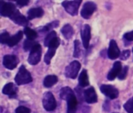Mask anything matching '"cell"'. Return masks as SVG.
I'll return each instance as SVG.
<instances>
[{
	"mask_svg": "<svg viewBox=\"0 0 133 113\" xmlns=\"http://www.w3.org/2000/svg\"><path fill=\"white\" fill-rule=\"evenodd\" d=\"M58 25H59V22H58V21H53V22H51L47 24L45 26L42 27V28L40 29V31L42 32V33H43V32H48V31H50V29H54V28L58 26Z\"/></svg>",
	"mask_w": 133,
	"mask_h": 113,
	"instance_id": "obj_25",
	"label": "cell"
},
{
	"mask_svg": "<svg viewBox=\"0 0 133 113\" xmlns=\"http://www.w3.org/2000/svg\"><path fill=\"white\" fill-rule=\"evenodd\" d=\"M79 85L82 88H85L90 85L89 78H88L87 71L86 69H83L79 76Z\"/></svg>",
	"mask_w": 133,
	"mask_h": 113,
	"instance_id": "obj_21",
	"label": "cell"
},
{
	"mask_svg": "<svg viewBox=\"0 0 133 113\" xmlns=\"http://www.w3.org/2000/svg\"><path fill=\"white\" fill-rule=\"evenodd\" d=\"M81 49H80V43L78 40L74 41V51H73V57L78 58L80 56Z\"/></svg>",
	"mask_w": 133,
	"mask_h": 113,
	"instance_id": "obj_27",
	"label": "cell"
},
{
	"mask_svg": "<svg viewBox=\"0 0 133 113\" xmlns=\"http://www.w3.org/2000/svg\"><path fill=\"white\" fill-rule=\"evenodd\" d=\"M44 15V10L41 7L32 8L27 12V19L28 20L34 19L35 18H40Z\"/></svg>",
	"mask_w": 133,
	"mask_h": 113,
	"instance_id": "obj_18",
	"label": "cell"
},
{
	"mask_svg": "<svg viewBox=\"0 0 133 113\" xmlns=\"http://www.w3.org/2000/svg\"><path fill=\"white\" fill-rule=\"evenodd\" d=\"M19 59L16 55L13 54H7L5 55L3 57V65L6 69L9 70H13L16 67L18 63H19Z\"/></svg>",
	"mask_w": 133,
	"mask_h": 113,
	"instance_id": "obj_11",
	"label": "cell"
},
{
	"mask_svg": "<svg viewBox=\"0 0 133 113\" xmlns=\"http://www.w3.org/2000/svg\"><path fill=\"white\" fill-rule=\"evenodd\" d=\"M121 51L120 49L118 48V46L115 40H111L109 43V48L108 50V57L111 59L115 60L117 59L121 56Z\"/></svg>",
	"mask_w": 133,
	"mask_h": 113,
	"instance_id": "obj_12",
	"label": "cell"
},
{
	"mask_svg": "<svg viewBox=\"0 0 133 113\" xmlns=\"http://www.w3.org/2000/svg\"><path fill=\"white\" fill-rule=\"evenodd\" d=\"M9 38H10L9 33L6 31H4L0 34V43L2 44H7Z\"/></svg>",
	"mask_w": 133,
	"mask_h": 113,
	"instance_id": "obj_29",
	"label": "cell"
},
{
	"mask_svg": "<svg viewBox=\"0 0 133 113\" xmlns=\"http://www.w3.org/2000/svg\"><path fill=\"white\" fill-rule=\"evenodd\" d=\"M15 113H30V109L25 106H19L16 108Z\"/></svg>",
	"mask_w": 133,
	"mask_h": 113,
	"instance_id": "obj_31",
	"label": "cell"
},
{
	"mask_svg": "<svg viewBox=\"0 0 133 113\" xmlns=\"http://www.w3.org/2000/svg\"><path fill=\"white\" fill-rule=\"evenodd\" d=\"M132 53H133V48H132Z\"/></svg>",
	"mask_w": 133,
	"mask_h": 113,
	"instance_id": "obj_36",
	"label": "cell"
},
{
	"mask_svg": "<svg viewBox=\"0 0 133 113\" xmlns=\"http://www.w3.org/2000/svg\"><path fill=\"white\" fill-rule=\"evenodd\" d=\"M124 39L128 41H133V30L131 32H128L124 34Z\"/></svg>",
	"mask_w": 133,
	"mask_h": 113,
	"instance_id": "obj_33",
	"label": "cell"
},
{
	"mask_svg": "<svg viewBox=\"0 0 133 113\" xmlns=\"http://www.w3.org/2000/svg\"><path fill=\"white\" fill-rule=\"evenodd\" d=\"M18 92V88L12 82H9L8 84H6L3 88H2V93L5 95L9 96L10 98H14L16 96Z\"/></svg>",
	"mask_w": 133,
	"mask_h": 113,
	"instance_id": "obj_17",
	"label": "cell"
},
{
	"mask_svg": "<svg viewBox=\"0 0 133 113\" xmlns=\"http://www.w3.org/2000/svg\"><path fill=\"white\" fill-rule=\"evenodd\" d=\"M114 113H117V112H114Z\"/></svg>",
	"mask_w": 133,
	"mask_h": 113,
	"instance_id": "obj_37",
	"label": "cell"
},
{
	"mask_svg": "<svg viewBox=\"0 0 133 113\" xmlns=\"http://www.w3.org/2000/svg\"><path fill=\"white\" fill-rule=\"evenodd\" d=\"M81 0L76 1H63L62 2V5L64 7L65 11L72 16H75L78 13L79 8L81 5Z\"/></svg>",
	"mask_w": 133,
	"mask_h": 113,
	"instance_id": "obj_5",
	"label": "cell"
},
{
	"mask_svg": "<svg viewBox=\"0 0 133 113\" xmlns=\"http://www.w3.org/2000/svg\"><path fill=\"white\" fill-rule=\"evenodd\" d=\"M83 97L88 104H93L97 102V95L94 87H90L86 89L83 92Z\"/></svg>",
	"mask_w": 133,
	"mask_h": 113,
	"instance_id": "obj_14",
	"label": "cell"
},
{
	"mask_svg": "<svg viewBox=\"0 0 133 113\" xmlns=\"http://www.w3.org/2000/svg\"><path fill=\"white\" fill-rule=\"evenodd\" d=\"M23 36V33L22 31L17 32L15 35H13L12 36H10V38H9V40L6 45H8L10 47H12L16 46L22 40Z\"/></svg>",
	"mask_w": 133,
	"mask_h": 113,
	"instance_id": "obj_20",
	"label": "cell"
},
{
	"mask_svg": "<svg viewBox=\"0 0 133 113\" xmlns=\"http://www.w3.org/2000/svg\"><path fill=\"white\" fill-rule=\"evenodd\" d=\"M122 71V63L120 61H116L115 62V64H113L112 68L111 69V71H109L108 74V79L109 81H114L117 77L119 76V74H121Z\"/></svg>",
	"mask_w": 133,
	"mask_h": 113,
	"instance_id": "obj_15",
	"label": "cell"
},
{
	"mask_svg": "<svg viewBox=\"0 0 133 113\" xmlns=\"http://www.w3.org/2000/svg\"><path fill=\"white\" fill-rule=\"evenodd\" d=\"M29 1L28 0H22V1H16V5L19 7H23L26 5H28Z\"/></svg>",
	"mask_w": 133,
	"mask_h": 113,
	"instance_id": "obj_34",
	"label": "cell"
},
{
	"mask_svg": "<svg viewBox=\"0 0 133 113\" xmlns=\"http://www.w3.org/2000/svg\"><path fill=\"white\" fill-rule=\"evenodd\" d=\"M80 36L83 42V45L85 49H88L90 46V41L91 38V28L88 24H85L80 30Z\"/></svg>",
	"mask_w": 133,
	"mask_h": 113,
	"instance_id": "obj_9",
	"label": "cell"
},
{
	"mask_svg": "<svg viewBox=\"0 0 133 113\" xmlns=\"http://www.w3.org/2000/svg\"><path fill=\"white\" fill-rule=\"evenodd\" d=\"M42 105L44 109L48 112H51L55 110L57 107L56 100L53 94L50 92H47L43 95Z\"/></svg>",
	"mask_w": 133,
	"mask_h": 113,
	"instance_id": "obj_2",
	"label": "cell"
},
{
	"mask_svg": "<svg viewBox=\"0 0 133 113\" xmlns=\"http://www.w3.org/2000/svg\"><path fill=\"white\" fill-rule=\"evenodd\" d=\"M128 71H129V67H128V66H125V67L122 68V71L121 74H119L118 78H119L120 80H124V79L126 78V76H127Z\"/></svg>",
	"mask_w": 133,
	"mask_h": 113,
	"instance_id": "obj_30",
	"label": "cell"
},
{
	"mask_svg": "<svg viewBox=\"0 0 133 113\" xmlns=\"http://www.w3.org/2000/svg\"><path fill=\"white\" fill-rule=\"evenodd\" d=\"M65 101L67 102V113H76L78 102L75 93L69 95Z\"/></svg>",
	"mask_w": 133,
	"mask_h": 113,
	"instance_id": "obj_16",
	"label": "cell"
},
{
	"mask_svg": "<svg viewBox=\"0 0 133 113\" xmlns=\"http://www.w3.org/2000/svg\"><path fill=\"white\" fill-rule=\"evenodd\" d=\"M33 81L30 73L27 71L24 65H21L19 71L15 77V82L17 85H23L30 83Z\"/></svg>",
	"mask_w": 133,
	"mask_h": 113,
	"instance_id": "obj_1",
	"label": "cell"
},
{
	"mask_svg": "<svg viewBox=\"0 0 133 113\" xmlns=\"http://www.w3.org/2000/svg\"><path fill=\"white\" fill-rule=\"evenodd\" d=\"M41 53H42L41 46L39 43H37L30 51V54L28 57V60H27L28 63L31 65L37 64L41 59Z\"/></svg>",
	"mask_w": 133,
	"mask_h": 113,
	"instance_id": "obj_4",
	"label": "cell"
},
{
	"mask_svg": "<svg viewBox=\"0 0 133 113\" xmlns=\"http://www.w3.org/2000/svg\"><path fill=\"white\" fill-rule=\"evenodd\" d=\"M0 113H9V111L7 110V109H6V108H4L3 106H2V107H1V109H0Z\"/></svg>",
	"mask_w": 133,
	"mask_h": 113,
	"instance_id": "obj_35",
	"label": "cell"
},
{
	"mask_svg": "<svg viewBox=\"0 0 133 113\" xmlns=\"http://www.w3.org/2000/svg\"><path fill=\"white\" fill-rule=\"evenodd\" d=\"M23 33L24 34L26 35V39L27 40H34L37 37V33L30 29V27L26 26V27H24V29H23Z\"/></svg>",
	"mask_w": 133,
	"mask_h": 113,
	"instance_id": "obj_23",
	"label": "cell"
},
{
	"mask_svg": "<svg viewBox=\"0 0 133 113\" xmlns=\"http://www.w3.org/2000/svg\"><path fill=\"white\" fill-rule=\"evenodd\" d=\"M80 67H81V64L78 61H74L71 62L65 67V77L68 78L75 79L78 75Z\"/></svg>",
	"mask_w": 133,
	"mask_h": 113,
	"instance_id": "obj_6",
	"label": "cell"
},
{
	"mask_svg": "<svg viewBox=\"0 0 133 113\" xmlns=\"http://www.w3.org/2000/svg\"><path fill=\"white\" fill-rule=\"evenodd\" d=\"M16 10V5L11 2H0V14L4 17H10Z\"/></svg>",
	"mask_w": 133,
	"mask_h": 113,
	"instance_id": "obj_7",
	"label": "cell"
},
{
	"mask_svg": "<svg viewBox=\"0 0 133 113\" xmlns=\"http://www.w3.org/2000/svg\"><path fill=\"white\" fill-rule=\"evenodd\" d=\"M130 56V50H124L122 54H121V56H120V58L123 61H125L127 60Z\"/></svg>",
	"mask_w": 133,
	"mask_h": 113,
	"instance_id": "obj_32",
	"label": "cell"
},
{
	"mask_svg": "<svg viewBox=\"0 0 133 113\" xmlns=\"http://www.w3.org/2000/svg\"><path fill=\"white\" fill-rule=\"evenodd\" d=\"M9 19L11 20H12V22H14L16 24H18L19 26H23L24 27H26V26L29 23L28 19L26 18L23 14H21L18 9H16L15 11V12L9 17Z\"/></svg>",
	"mask_w": 133,
	"mask_h": 113,
	"instance_id": "obj_13",
	"label": "cell"
},
{
	"mask_svg": "<svg viewBox=\"0 0 133 113\" xmlns=\"http://www.w3.org/2000/svg\"><path fill=\"white\" fill-rule=\"evenodd\" d=\"M96 10H97V5L94 2H87L86 3H84L82 8L80 14L83 19H88L91 17V16Z\"/></svg>",
	"mask_w": 133,
	"mask_h": 113,
	"instance_id": "obj_8",
	"label": "cell"
},
{
	"mask_svg": "<svg viewBox=\"0 0 133 113\" xmlns=\"http://www.w3.org/2000/svg\"><path fill=\"white\" fill-rule=\"evenodd\" d=\"M58 82V77L55 75H48L44 78L43 85L45 88H51Z\"/></svg>",
	"mask_w": 133,
	"mask_h": 113,
	"instance_id": "obj_22",
	"label": "cell"
},
{
	"mask_svg": "<svg viewBox=\"0 0 133 113\" xmlns=\"http://www.w3.org/2000/svg\"><path fill=\"white\" fill-rule=\"evenodd\" d=\"M124 109L128 113H133V97L125 103Z\"/></svg>",
	"mask_w": 133,
	"mask_h": 113,
	"instance_id": "obj_28",
	"label": "cell"
},
{
	"mask_svg": "<svg viewBox=\"0 0 133 113\" xmlns=\"http://www.w3.org/2000/svg\"><path fill=\"white\" fill-rule=\"evenodd\" d=\"M61 33L66 40H70L74 34V29L72 26L70 24H65L62 29H61Z\"/></svg>",
	"mask_w": 133,
	"mask_h": 113,
	"instance_id": "obj_19",
	"label": "cell"
},
{
	"mask_svg": "<svg viewBox=\"0 0 133 113\" xmlns=\"http://www.w3.org/2000/svg\"><path fill=\"white\" fill-rule=\"evenodd\" d=\"M101 92L108 98H109L110 99H115L118 97L119 95V92L118 90L110 85H102L100 87Z\"/></svg>",
	"mask_w": 133,
	"mask_h": 113,
	"instance_id": "obj_10",
	"label": "cell"
},
{
	"mask_svg": "<svg viewBox=\"0 0 133 113\" xmlns=\"http://www.w3.org/2000/svg\"><path fill=\"white\" fill-rule=\"evenodd\" d=\"M55 37H57V33H56L55 31L52 30V31H51L49 33H48L47 36H46L45 39H44V47H48V45H49V43H51V41L54 38H55Z\"/></svg>",
	"mask_w": 133,
	"mask_h": 113,
	"instance_id": "obj_26",
	"label": "cell"
},
{
	"mask_svg": "<svg viewBox=\"0 0 133 113\" xmlns=\"http://www.w3.org/2000/svg\"><path fill=\"white\" fill-rule=\"evenodd\" d=\"M38 43L35 40H26L23 43V49L25 51L31 50L35 45H37Z\"/></svg>",
	"mask_w": 133,
	"mask_h": 113,
	"instance_id": "obj_24",
	"label": "cell"
},
{
	"mask_svg": "<svg viewBox=\"0 0 133 113\" xmlns=\"http://www.w3.org/2000/svg\"><path fill=\"white\" fill-rule=\"evenodd\" d=\"M60 44V40L58 38V37H55L54 38L51 43H49L48 45V50L47 51L45 56H44V62L46 64H50L51 63V60L52 59V57L55 56V51L57 50V48L58 47Z\"/></svg>",
	"mask_w": 133,
	"mask_h": 113,
	"instance_id": "obj_3",
	"label": "cell"
}]
</instances>
